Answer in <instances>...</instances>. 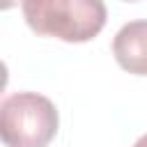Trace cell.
I'll list each match as a JSON object with an SVG mask.
<instances>
[{"label":"cell","instance_id":"cell-3","mask_svg":"<svg viewBox=\"0 0 147 147\" xmlns=\"http://www.w3.org/2000/svg\"><path fill=\"white\" fill-rule=\"evenodd\" d=\"M113 53L117 64L136 76H145L147 71V23L142 18L122 25V30L113 39Z\"/></svg>","mask_w":147,"mask_h":147},{"label":"cell","instance_id":"cell-2","mask_svg":"<svg viewBox=\"0 0 147 147\" xmlns=\"http://www.w3.org/2000/svg\"><path fill=\"white\" fill-rule=\"evenodd\" d=\"M55 103L37 92H16L0 101V142L5 147H46L57 133Z\"/></svg>","mask_w":147,"mask_h":147},{"label":"cell","instance_id":"cell-5","mask_svg":"<svg viewBox=\"0 0 147 147\" xmlns=\"http://www.w3.org/2000/svg\"><path fill=\"white\" fill-rule=\"evenodd\" d=\"M21 0H0V9H11V7H16Z\"/></svg>","mask_w":147,"mask_h":147},{"label":"cell","instance_id":"cell-1","mask_svg":"<svg viewBox=\"0 0 147 147\" xmlns=\"http://www.w3.org/2000/svg\"><path fill=\"white\" fill-rule=\"evenodd\" d=\"M21 9L37 34L67 44L90 41L106 25L103 0H21Z\"/></svg>","mask_w":147,"mask_h":147},{"label":"cell","instance_id":"cell-6","mask_svg":"<svg viewBox=\"0 0 147 147\" xmlns=\"http://www.w3.org/2000/svg\"><path fill=\"white\" fill-rule=\"evenodd\" d=\"M131 2H133V0H131Z\"/></svg>","mask_w":147,"mask_h":147},{"label":"cell","instance_id":"cell-4","mask_svg":"<svg viewBox=\"0 0 147 147\" xmlns=\"http://www.w3.org/2000/svg\"><path fill=\"white\" fill-rule=\"evenodd\" d=\"M7 80H9V71H7V64L0 60V94L5 92V87H7Z\"/></svg>","mask_w":147,"mask_h":147}]
</instances>
